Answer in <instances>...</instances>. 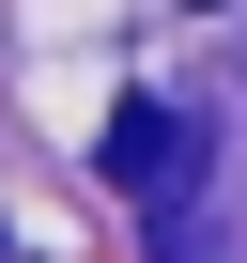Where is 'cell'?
<instances>
[{
  "label": "cell",
  "mask_w": 247,
  "mask_h": 263,
  "mask_svg": "<svg viewBox=\"0 0 247 263\" xmlns=\"http://www.w3.org/2000/svg\"><path fill=\"white\" fill-rule=\"evenodd\" d=\"M186 155H201V140H186V108H155V93H123V108H108V140H93V171H108V186H139L155 217H186Z\"/></svg>",
  "instance_id": "1"
},
{
  "label": "cell",
  "mask_w": 247,
  "mask_h": 263,
  "mask_svg": "<svg viewBox=\"0 0 247 263\" xmlns=\"http://www.w3.org/2000/svg\"><path fill=\"white\" fill-rule=\"evenodd\" d=\"M201 16H216V0H201Z\"/></svg>",
  "instance_id": "2"
}]
</instances>
